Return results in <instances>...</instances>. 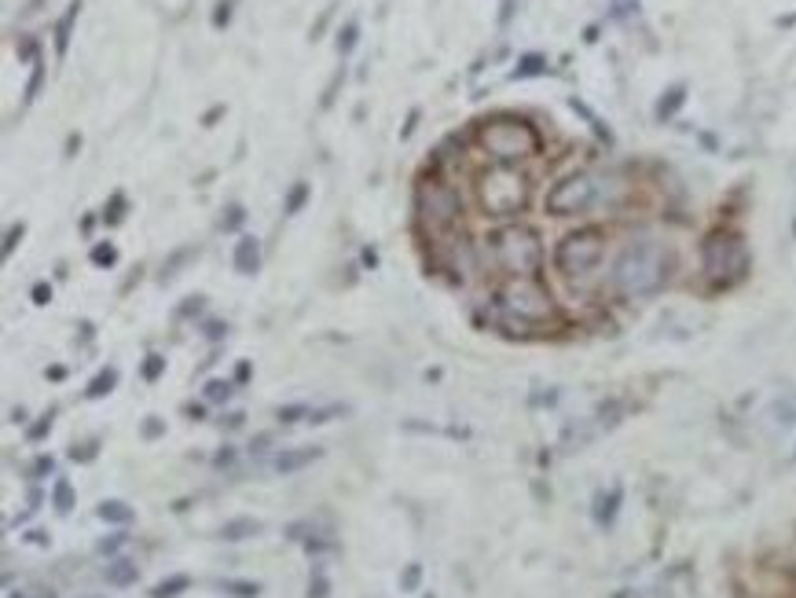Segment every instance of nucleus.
Returning a JSON list of instances; mask_svg holds the SVG:
<instances>
[{
  "label": "nucleus",
  "instance_id": "nucleus-1",
  "mask_svg": "<svg viewBox=\"0 0 796 598\" xmlns=\"http://www.w3.org/2000/svg\"><path fill=\"white\" fill-rule=\"evenodd\" d=\"M675 257L672 250L657 239H635L617 254L613 272H609V287L620 298H650L672 279Z\"/></svg>",
  "mask_w": 796,
  "mask_h": 598
},
{
  "label": "nucleus",
  "instance_id": "nucleus-2",
  "mask_svg": "<svg viewBox=\"0 0 796 598\" xmlns=\"http://www.w3.org/2000/svg\"><path fill=\"white\" fill-rule=\"evenodd\" d=\"M617 195V180L584 169V173H569L565 180L554 184L551 195H547V213H554V217H580V213H591L598 206H609Z\"/></svg>",
  "mask_w": 796,
  "mask_h": 598
},
{
  "label": "nucleus",
  "instance_id": "nucleus-3",
  "mask_svg": "<svg viewBox=\"0 0 796 598\" xmlns=\"http://www.w3.org/2000/svg\"><path fill=\"white\" fill-rule=\"evenodd\" d=\"M477 144L485 147L499 166H514V162L540 151V133L514 114H496V118L477 122Z\"/></svg>",
  "mask_w": 796,
  "mask_h": 598
},
{
  "label": "nucleus",
  "instance_id": "nucleus-4",
  "mask_svg": "<svg viewBox=\"0 0 796 598\" xmlns=\"http://www.w3.org/2000/svg\"><path fill=\"white\" fill-rule=\"evenodd\" d=\"M499 312L518 327H543L554 320V301L536 276H510L496 294Z\"/></svg>",
  "mask_w": 796,
  "mask_h": 598
},
{
  "label": "nucleus",
  "instance_id": "nucleus-5",
  "mask_svg": "<svg viewBox=\"0 0 796 598\" xmlns=\"http://www.w3.org/2000/svg\"><path fill=\"white\" fill-rule=\"evenodd\" d=\"M492 257H496V265L510 276H532L543 261V246H540V235L525 228V224H507V228H499L492 232Z\"/></svg>",
  "mask_w": 796,
  "mask_h": 598
},
{
  "label": "nucleus",
  "instance_id": "nucleus-6",
  "mask_svg": "<svg viewBox=\"0 0 796 598\" xmlns=\"http://www.w3.org/2000/svg\"><path fill=\"white\" fill-rule=\"evenodd\" d=\"M701 268L705 276L719 287L727 283H738L745 272H749V250H745V239L738 232H727L719 228L701 243Z\"/></svg>",
  "mask_w": 796,
  "mask_h": 598
},
{
  "label": "nucleus",
  "instance_id": "nucleus-7",
  "mask_svg": "<svg viewBox=\"0 0 796 598\" xmlns=\"http://www.w3.org/2000/svg\"><path fill=\"white\" fill-rule=\"evenodd\" d=\"M415 213H419V221L430 232H444V228H452L463 217V199H459V191L448 180L422 177L419 188H415Z\"/></svg>",
  "mask_w": 796,
  "mask_h": 598
},
{
  "label": "nucleus",
  "instance_id": "nucleus-8",
  "mask_svg": "<svg viewBox=\"0 0 796 598\" xmlns=\"http://www.w3.org/2000/svg\"><path fill=\"white\" fill-rule=\"evenodd\" d=\"M477 195H481L485 213H492V217H510V213L525 210V202H529V180L521 177V173H514L510 166H496L481 177Z\"/></svg>",
  "mask_w": 796,
  "mask_h": 598
},
{
  "label": "nucleus",
  "instance_id": "nucleus-9",
  "mask_svg": "<svg viewBox=\"0 0 796 598\" xmlns=\"http://www.w3.org/2000/svg\"><path fill=\"white\" fill-rule=\"evenodd\" d=\"M602 254H606V235L598 228H580V232L565 235L558 250H554V265L565 279H587L602 265Z\"/></svg>",
  "mask_w": 796,
  "mask_h": 598
},
{
  "label": "nucleus",
  "instance_id": "nucleus-10",
  "mask_svg": "<svg viewBox=\"0 0 796 598\" xmlns=\"http://www.w3.org/2000/svg\"><path fill=\"white\" fill-rule=\"evenodd\" d=\"M232 265L239 276H254L257 268H261V243H257L254 235H243V239L235 243Z\"/></svg>",
  "mask_w": 796,
  "mask_h": 598
},
{
  "label": "nucleus",
  "instance_id": "nucleus-11",
  "mask_svg": "<svg viewBox=\"0 0 796 598\" xmlns=\"http://www.w3.org/2000/svg\"><path fill=\"white\" fill-rule=\"evenodd\" d=\"M320 455H323V448H316V444H312V448H287V452L276 455L272 470H276V474H298L301 466L316 463Z\"/></svg>",
  "mask_w": 796,
  "mask_h": 598
},
{
  "label": "nucleus",
  "instance_id": "nucleus-12",
  "mask_svg": "<svg viewBox=\"0 0 796 598\" xmlns=\"http://www.w3.org/2000/svg\"><path fill=\"white\" fill-rule=\"evenodd\" d=\"M261 521L257 518H232V521H224L221 525V540H228V543H243V540H254V536H261Z\"/></svg>",
  "mask_w": 796,
  "mask_h": 598
},
{
  "label": "nucleus",
  "instance_id": "nucleus-13",
  "mask_svg": "<svg viewBox=\"0 0 796 598\" xmlns=\"http://www.w3.org/2000/svg\"><path fill=\"white\" fill-rule=\"evenodd\" d=\"M78 12H81V0H74L67 12H63V19L56 23V56H67L70 30H74V23H78Z\"/></svg>",
  "mask_w": 796,
  "mask_h": 598
},
{
  "label": "nucleus",
  "instance_id": "nucleus-14",
  "mask_svg": "<svg viewBox=\"0 0 796 598\" xmlns=\"http://www.w3.org/2000/svg\"><path fill=\"white\" fill-rule=\"evenodd\" d=\"M96 518L111 521V525H129L133 521V507H125L122 499H103L100 507H96Z\"/></svg>",
  "mask_w": 796,
  "mask_h": 598
},
{
  "label": "nucleus",
  "instance_id": "nucleus-15",
  "mask_svg": "<svg viewBox=\"0 0 796 598\" xmlns=\"http://www.w3.org/2000/svg\"><path fill=\"white\" fill-rule=\"evenodd\" d=\"M114 386H118V367H103L100 375H96L89 382L85 397H89V400H103L107 393H114Z\"/></svg>",
  "mask_w": 796,
  "mask_h": 598
},
{
  "label": "nucleus",
  "instance_id": "nucleus-16",
  "mask_svg": "<svg viewBox=\"0 0 796 598\" xmlns=\"http://www.w3.org/2000/svg\"><path fill=\"white\" fill-rule=\"evenodd\" d=\"M107 584L111 587H133L136 584V576H140V569H136V562H114V565H107Z\"/></svg>",
  "mask_w": 796,
  "mask_h": 598
},
{
  "label": "nucleus",
  "instance_id": "nucleus-17",
  "mask_svg": "<svg viewBox=\"0 0 796 598\" xmlns=\"http://www.w3.org/2000/svg\"><path fill=\"white\" fill-rule=\"evenodd\" d=\"M191 587V576L188 573H177V576H166L162 584H155L151 587V598H177V595H184Z\"/></svg>",
  "mask_w": 796,
  "mask_h": 598
},
{
  "label": "nucleus",
  "instance_id": "nucleus-18",
  "mask_svg": "<svg viewBox=\"0 0 796 598\" xmlns=\"http://www.w3.org/2000/svg\"><path fill=\"white\" fill-rule=\"evenodd\" d=\"M617 503H620V488H609L602 496L595 499V521L598 525H609V521L617 518Z\"/></svg>",
  "mask_w": 796,
  "mask_h": 598
},
{
  "label": "nucleus",
  "instance_id": "nucleus-19",
  "mask_svg": "<svg viewBox=\"0 0 796 598\" xmlns=\"http://www.w3.org/2000/svg\"><path fill=\"white\" fill-rule=\"evenodd\" d=\"M52 507H56L59 514H70V510H74V485H70L67 477H59L56 485H52Z\"/></svg>",
  "mask_w": 796,
  "mask_h": 598
},
{
  "label": "nucleus",
  "instance_id": "nucleus-20",
  "mask_svg": "<svg viewBox=\"0 0 796 598\" xmlns=\"http://www.w3.org/2000/svg\"><path fill=\"white\" fill-rule=\"evenodd\" d=\"M305 202H309V184H305V180H298V184H294V188L287 191V202H283V213H287V217H294V213L305 210Z\"/></svg>",
  "mask_w": 796,
  "mask_h": 598
},
{
  "label": "nucleus",
  "instance_id": "nucleus-21",
  "mask_svg": "<svg viewBox=\"0 0 796 598\" xmlns=\"http://www.w3.org/2000/svg\"><path fill=\"white\" fill-rule=\"evenodd\" d=\"M543 70H547V59L543 56H525L518 63V67L510 70V78L514 81H521V78H536V74H543Z\"/></svg>",
  "mask_w": 796,
  "mask_h": 598
},
{
  "label": "nucleus",
  "instance_id": "nucleus-22",
  "mask_svg": "<svg viewBox=\"0 0 796 598\" xmlns=\"http://www.w3.org/2000/svg\"><path fill=\"white\" fill-rule=\"evenodd\" d=\"M217 587H221V591H228V595H235V598H257V595H261V584H250V580H217Z\"/></svg>",
  "mask_w": 796,
  "mask_h": 598
},
{
  "label": "nucleus",
  "instance_id": "nucleus-23",
  "mask_svg": "<svg viewBox=\"0 0 796 598\" xmlns=\"http://www.w3.org/2000/svg\"><path fill=\"white\" fill-rule=\"evenodd\" d=\"M125 210H129V202H125L122 191H114L111 202L103 206V224H122L125 221Z\"/></svg>",
  "mask_w": 796,
  "mask_h": 598
},
{
  "label": "nucleus",
  "instance_id": "nucleus-24",
  "mask_svg": "<svg viewBox=\"0 0 796 598\" xmlns=\"http://www.w3.org/2000/svg\"><path fill=\"white\" fill-rule=\"evenodd\" d=\"M679 107H683V85H675V89L664 92V100L657 103V118L664 122V118H672Z\"/></svg>",
  "mask_w": 796,
  "mask_h": 598
},
{
  "label": "nucleus",
  "instance_id": "nucleus-25",
  "mask_svg": "<svg viewBox=\"0 0 796 598\" xmlns=\"http://www.w3.org/2000/svg\"><path fill=\"white\" fill-rule=\"evenodd\" d=\"M312 408L309 404H287V408H276V419L283 422V426H294V422H309Z\"/></svg>",
  "mask_w": 796,
  "mask_h": 598
},
{
  "label": "nucleus",
  "instance_id": "nucleus-26",
  "mask_svg": "<svg viewBox=\"0 0 796 598\" xmlns=\"http://www.w3.org/2000/svg\"><path fill=\"white\" fill-rule=\"evenodd\" d=\"M140 375H144V382H158V378L166 375V356L151 353L144 360V367H140Z\"/></svg>",
  "mask_w": 796,
  "mask_h": 598
},
{
  "label": "nucleus",
  "instance_id": "nucleus-27",
  "mask_svg": "<svg viewBox=\"0 0 796 598\" xmlns=\"http://www.w3.org/2000/svg\"><path fill=\"white\" fill-rule=\"evenodd\" d=\"M89 257H92V265H96V268H111L114 261H118V250H114L111 243H96Z\"/></svg>",
  "mask_w": 796,
  "mask_h": 598
},
{
  "label": "nucleus",
  "instance_id": "nucleus-28",
  "mask_svg": "<svg viewBox=\"0 0 796 598\" xmlns=\"http://www.w3.org/2000/svg\"><path fill=\"white\" fill-rule=\"evenodd\" d=\"M235 389L232 382H224V378H213V382H206V400H213V404H224V400L232 397Z\"/></svg>",
  "mask_w": 796,
  "mask_h": 598
},
{
  "label": "nucleus",
  "instance_id": "nucleus-29",
  "mask_svg": "<svg viewBox=\"0 0 796 598\" xmlns=\"http://www.w3.org/2000/svg\"><path fill=\"white\" fill-rule=\"evenodd\" d=\"M41 81H45V59H34V74L26 81V103L37 100V92H41Z\"/></svg>",
  "mask_w": 796,
  "mask_h": 598
},
{
  "label": "nucleus",
  "instance_id": "nucleus-30",
  "mask_svg": "<svg viewBox=\"0 0 796 598\" xmlns=\"http://www.w3.org/2000/svg\"><path fill=\"white\" fill-rule=\"evenodd\" d=\"M243 221H246V210L235 202V206H228L224 210V217H221V232H235V228H243Z\"/></svg>",
  "mask_w": 796,
  "mask_h": 598
},
{
  "label": "nucleus",
  "instance_id": "nucleus-31",
  "mask_svg": "<svg viewBox=\"0 0 796 598\" xmlns=\"http://www.w3.org/2000/svg\"><path fill=\"white\" fill-rule=\"evenodd\" d=\"M771 415H774V422H778V426H793V422H796V400H778Z\"/></svg>",
  "mask_w": 796,
  "mask_h": 598
},
{
  "label": "nucleus",
  "instance_id": "nucleus-32",
  "mask_svg": "<svg viewBox=\"0 0 796 598\" xmlns=\"http://www.w3.org/2000/svg\"><path fill=\"white\" fill-rule=\"evenodd\" d=\"M356 41H360V26L345 23V30L338 34V52H342V56H349V52L356 48Z\"/></svg>",
  "mask_w": 796,
  "mask_h": 598
},
{
  "label": "nucleus",
  "instance_id": "nucleus-33",
  "mask_svg": "<svg viewBox=\"0 0 796 598\" xmlns=\"http://www.w3.org/2000/svg\"><path fill=\"white\" fill-rule=\"evenodd\" d=\"M8 598H56V595H52V587H45V584H23V587H15Z\"/></svg>",
  "mask_w": 796,
  "mask_h": 598
},
{
  "label": "nucleus",
  "instance_id": "nucleus-34",
  "mask_svg": "<svg viewBox=\"0 0 796 598\" xmlns=\"http://www.w3.org/2000/svg\"><path fill=\"white\" fill-rule=\"evenodd\" d=\"M327 595H331V580L316 569V573L309 576V598H327Z\"/></svg>",
  "mask_w": 796,
  "mask_h": 598
},
{
  "label": "nucleus",
  "instance_id": "nucleus-35",
  "mask_svg": "<svg viewBox=\"0 0 796 598\" xmlns=\"http://www.w3.org/2000/svg\"><path fill=\"white\" fill-rule=\"evenodd\" d=\"M125 543H129V536H125V532H114V536H103V540L96 543V551H100V554H114V551H122Z\"/></svg>",
  "mask_w": 796,
  "mask_h": 598
},
{
  "label": "nucleus",
  "instance_id": "nucleus-36",
  "mask_svg": "<svg viewBox=\"0 0 796 598\" xmlns=\"http://www.w3.org/2000/svg\"><path fill=\"white\" fill-rule=\"evenodd\" d=\"M232 23V0H217L213 4V26L221 30V26H228Z\"/></svg>",
  "mask_w": 796,
  "mask_h": 598
},
{
  "label": "nucleus",
  "instance_id": "nucleus-37",
  "mask_svg": "<svg viewBox=\"0 0 796 598\" xmlns=\"http://www.w3.org/2000/svg\"><path fill=\"white\" fill-rule=\"evenodd\" d=\"M191 254H195V250H177V254H173L166 261V265H162V279H173V276H177V268L184 265V261H188Z\"/></svg>",
  "mask_w": 796,
  "mask_h": 598
},
{
  "label": "nucleus",
  "instance_id": "nucleus-38",
  "mask_svg": "<svg viewBox=\"0 0 796 598\" xmlns=\"http://www.w3.org/2000/svg\"><path fill=\"white\" fill-rule=\"evenodd\" d=\"M23 235H26V224H12V228H8V235H4V257L15 254V246H19Z\"/></svg>",
  "mask_w": 796,
  "mask_h": 598
},
{
  "label": "nucleus",
  "instance_id": "nucleus-39",
  "mask_svg": "<svg viewBox=\"0 0 796 598\" xmlns=\"http://www.w3.org/2000/svg\"><path fill=\"white\" fill-rule=\"evenodd\" d=\"M48 430H52V411H45V415L26 430V437H30V441H41V437H48Z\"/></svg>",
  "mask_w": 796,
  "mask_h": 598
},
{
  "label": "nucleus",
  "instance_id": "nucleus-40",
  "mask_svg": "<svg viewBox=\"0 0 796 598\" xmlns=\"http://www.w3.org/2000/svg\"><path fill=\"white\" fill-rule=\"evenodd\" d=\"M422 580V565H408L404 569V576H400V591H415Z\"/></svg>",
  "mask_w": 796,
  "mask_h": 598
},
{
  "label": "nucleus",
  "instance_id": "nucleus-41",
  "mask_svg": "<svg viewBox=\"0 0 796 598\" xmlns=\"http://www.w3.org/2000/svg\"><path fill=\"white\" fill-rule=\"evenodd\" d=\"M202 301H206V298H184V305H180L177 316H180V320H184V316H199V312H202Z\"/></svg>",
  "mask_w": 796,
  "mask_h": 598
},
{
  "label": "nucleus",
  "instance_id": "nucleus-42",
  "mask_svg": "<svg viewBox=\"0 0 796 598\" xmlns=\"http://www.w3.org/2000/svg\"><path fill=\"white\" fill-rule=\"evenodd\" d=\"M224 334H228V323H221V320L206 323V338H210V342H221Z\"/></svg>",
  "mask_w": 796,
  "mask_h": 598
},
{
  "label": "nucleus",
  "instance_id": "nucleus-43",
  "mask_svg": "<svg viewBox=\"0 0 796 598\" xmlns=\"http://www.w3.org/2000/svg\"><path fill=\"white\" fill-rule=\"evenodd\" d=\"M19 59H30V63H34V59H41V56H37L34 37H23V41H19Z\"/></svg>",
  "mask_w": 796,
  "mask_h": 598
},
{
  "label": "nucleus",
  "instance_id": "nucleus-44",
  "mask_svg": "<svg viewBox=\"0 0 796 598\" xmlns=\"http://www.w3.org/2000/svg\"><path fill=\"white\" fill-rule=\"evenodd\" d=\"M30 298H34V305H48V301H52V287H48V283H34V294H30Z\"/></svg>",
  "mask_w": 796,
  "mask_h": 598
},
{
  "label": "nucleus",
  "instance_id": "nucleus-45",
  "mask_svg": "<svg viewBox=\"0 0 796 598\" xmlns=\"http://www.w3.org/2000/svg\"><path fill=\"white\" fill-rule=\"evenodd\" d=\"M52 470H56V463H52V455H41V459H37L34 463V474L41 477V474H52Z\"/></svg>",
  "mask_w": 796,
  "mask_h": 598
},
{
  "label": "nucleus",
  "instance_id": "nucleus-46",
  "mask_svg": "<svg viewBox=\"0 0 796 598\" xmlns=\"http://www.w3.org/2000/svg\"><path fill=\"white\" fill-rule=\"evenodd\" d=\"M70 455H74V459H81V463H89V459H96V444H81V452L74 448Z\"/></svg>",
  "mask_w": 796,
  "mask_h": 598
},
{
  "label": "nucleus",
  "instance_id": "nucleus-47",
  "mask_svg": "<svg viewBox=\"0 0 796 598\" xmlns=\"http://www.w3.org/2000/svg\"><path fill=\"white\" fill-rule=\"evenodd\" d=\"M162 430H166V426H162V422H158V419H147V422H144V437H151V441H155V437H158V433H162Z\"/></svg>",
  "mask_w": 796,
  "mask_h": 598
},
{
  "label": "nucleus",
  "instance_id": "nucleus-48",
  "mask_svg": "<svg viewBox=\"0 0 796 598\" xmlns=\"http://www.w3.org/2000/svg\"><path fill=\"white\" fill-rule=\"evenodd\" d=\"M510 15H514V0H503V12H499V26L510 23Z\"/></svg>",
  "mask_w": 796,
  "mask_h": 598
},
{
  "label": "nucleus",
  "instance_id": "nucleus-49",
  "mask_svg": "<svg viewBox=\"0 0 796 598\" xmlns=\"http://www.w3.org/2000/svg\"><path fill=\"white\" fill-rule=\"evenodd\" d=\"M415 122H419V111H411V114H408V125L400 129V136H404V140H408V136L415 133Z\"/></svg>",
  "mask_w": 796,
  "mask_h": 598
},
{
  "label": "nucleus",
  "instance_id": "nucleus-50",
  "mask_svg": "<svg viewBox=\"0 0 796 598\" xmlns=\"http://www.w3.org/2000/svg\"><path fill=\"white\" fill-rule=\"evenodd\" d=\"M232 459H235V452H232V448H224V452L217 455V459H213V466H228Z\"/></svg>",
  "mask_w": 796,
  "mask_h": 598
},
{
  "label": "nucleus",
  "instance_id": "nucleus-51",
  "mask_svg": "<svg viewBox=\"0 0 796 598\" xmlns=\"http://www.w3.org/2000/svg\"><path fill=\"white\" fill-rule=\"evenodd\" d=\"M81 147V136H70L67 140V158H74V151Z\"/></svg>",
  "mask_w": 796,
  "mask_h": 598
},
{
  "label": "nucleus",
  "instance_id": "nucleus-52",
  "mask_svg": "<svg viewBox=\"0 0 796 598\" xmlns=\"http://www.w3.org/2000/svg\"><path fill=\"white\" fill-rule=\"evenodd\" d=\"M26 540H30V543H37V547H45V543H48V536H45V532H30V536H26Z\"/></svg>",
  "mask_w": 796,
  "mask_h": 598
},
{
  "label": "nucleus",
  "instance_id": "nucleus-53",
  "mask_svg": "<svg viewBox=\"0 0 796 598\" xmlns=\"http://www.w3.org/2000/svg\"><path fill=\"white\" fill-rule=\"evenodd\" d=\"M364 265H371V268L378 265V254H375V250H364Z\"/></svg>",
  "mask_w": 796,
  "mask_h": 598
},
{
  "label": "nucleus",
  "instance_id": "nucleus-54",
  "mask_svg": "<svg viewBox=\"0 0 796 598\" xmlns=\"http://www.w3.org/2000/svg\"><path fill=\"white\" fill-rule=\"evenodd\" d=\"M235 378H239V382H246V378H250V364H239V371H235Z\"/></svg>",
  "mask_w": 796,
  "mask_h": 598
},
{
  "label": "nucleus",
  "instance_id": "nucleus-55",
  "mask_svg": "<svg viewBox=\"0 0 796 598\" xmlns=\"http://www.w3.org/2000/svg\"><path fill=\"white\" fill-rule=\"evenodd\" d=\"M793 463H796V452H793Z\"/></svg>",
  "mask_w": 796,
  "mask_h": 598
},
{
  "label": "nucleus",
  "instance_id": "nucleus-56",
  "mask_svg": "<svg viewBox=\"0 0 796 598\" xmlns=\"http://www.w3.org/2000/svg\"><path fill=\"white\" fill-rule=\"evenodd\" d=\"M426 598H433V595H426Z\"/></svg>",
  "mask_w": 796,
  "mask_h": 598
}]
</instances>
